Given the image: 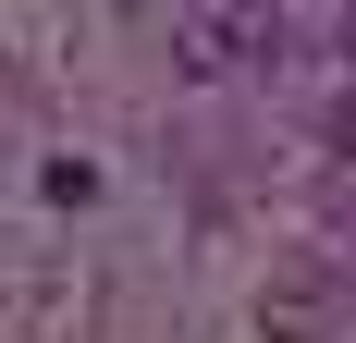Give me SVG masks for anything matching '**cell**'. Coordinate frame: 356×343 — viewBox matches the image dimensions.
Wrapping results in <instances>:
<instances>
[{"mask_svg": "<svg viewBox=\"0 0 356 343\" xmlns=\"http://www.w3.org/2000/svg\"><path fill=\"white\" fill-rule=\"evenodd\" d=\"M344 62H356V12H344Z\"/></svg>", "mask_w": 356, "mask_h": 343, "instance_id": "1", "label": "cell"}]
</instances>
